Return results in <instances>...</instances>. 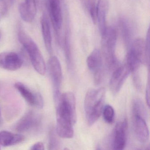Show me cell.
<instances>
[{
	"mask_svg": "<svg viewBox=\"0 0 150 150\" xmlns=\"http://www.w3.org/2000/svg\"><path fill=\"white\" fill-rule=\"evenodd\" d=\"M106 90L104 88L91 89L86 94L84 108L88 125L92 126L100 116L104 108Z\"/></svg>",
	"mask_w": 150,
	"mask_h": 150,
	"instance_id": "obj_1",
	"label": "cell"
},
{
	"mask_svg": "<svg viewBox=\"0 0 150 150\" xmlns=\"http://www.w3.org/2000/svg\"><path fill=\"white\" fill-rule=\"evenodd\" d=\"M56 105L57 135L63 138H71L74 134L73 125L76 122V114L62 101Z\"/></svg>",
	"mask_w": 150,
	"mask_h": 150,
	"instance_id": "obj_2",
	"label": "cell"
},
{
	"mask_svg": "<svg viewBox=\"0 0 150 150\" xmlns=\"http://www.w3.org/2000/svg\"><path fill=\"white\" fill-rule=\"evenodd\" d=\"M18 37L19 42L28 54L34 69L41 75H44L46 72V64L36 43L22 28L19 29Z\"/></svg>",
	"mask_w": 150,
	"mask_h": 150,
	"instance_id": "obj_3",
	"label": "cell"
},
{
	"mask_svg": "<svg viewBox=\"0 0 150 150\" xmlns=\"http://www.w3.org/2000/svg\"><path fill=\"white\" fill-rule=\"evenodd\" d=\"M102 38L103 56L107 66L109 69H113L117 64V60L115 54L116 31L112 28H107L104 33L102 35Z\"/></svg>",
	"mask_w": 150,
	"mask_h": 150,
	"instance_id": "obj_4",
	"label": "cell"
},
{
	"mask_svg": "<svg viewBox=\"0 0 150 150\" xmlns=\"http://www.w3.org/2000/svg\"><path fill=\"white\" fill-rule=\"evenodd\" d=\"M48 72L51 80L54 90V98L60 95V88L62 81L61 65L57 57L52 56L47 63Z\"/></svg>",
	"mask_w": 150,
	"mask_h": 150,
	"instance_id": "obj_5",
	"label": "cell"
},
{
	"mask_svg": "<svg viewBox=\"0 0 150 150\" xmlns=\"http://www.w3.org/2000/svg\"><path fill=\"white\" fill-rule=\"evenodd\" d=\"M88 68L93 72L96 85L100 84L103 77L102 57L100 50L95 49L90 53L87 59Z\"/></svg>",
	"mask_w": 150,
	"mask_h": 150,
	"instance_id": "obj_6",
	"label": "cell"
},
{
	"mask_svg": "<svg viewBox=\"0 0 150 150\" xmlns=\"http://www.w3.org/2000/svg\"><path fill=\"white\" fill-rule=\"evenodd\" d=\"M40 117L35 112L30 111L23 116L15 125L16 131L19 132H25L36 129L40 125Z\"/></svg>",
	"mask_w": 150,
	"mask_h": 150,
	"instance_id": "obj_7",
	"label": "cell"
},
{
	"mask_svg": "<svg viewBox=\"0 0 150 150\" xmlns=\"http://www.w3.org/2000/svg\"><path fill=\"white\" fill-rule=\"evenodd\" d=\"M14 87L30 105L35 106L39 109L42 108L44 101L41 94L33 92L21 82L16 83Z\"/></svg>",
	"mask_w": 150,
	"mask_h": 150,
	"instance_id": "obj_8",
	"label": "cell"
},
{
	"mask_svg": "<svg viewBox=\"0 0 150 150\" xmlns=\"http://www.w3.org/2000/svg\"><path fill=\"white\" fill-rule=\"evenodd\" d=\"M23 62L21 57L15 52L0 53V67L5 70L15 71L20 69Z\"/></svg>",
	"mask_w": 150,
	"mask_h": 150,
	"instance_id": "obj_9",
	"label": "cell"
},
{
	"mask_svg": "<svg viewBox=\"0 0 150 150\" xmlns=\"http://www.w3.org/2000/svg\"><path fill=\"white\" fill-rule=\"evenodd\" d=\"M130 73V71L126 64L115 69L110 82V88L114 93H117L120 90Z\"/></svg>",
	"mask_w": 150,
	"mask_h": 150,
	"instance_id": "obj_10",
	"label": "cell"
},
{
	"mask_svg": "<svg viewBox=\"0 0 150 150\" xmlns=\"http://www.w3.org/2000/svg\"><path fill=\"white\" fill-rule=\"evenodd\" d=\"M127 121L126 119L117 122L115 126L113 138V147L114 150L124 149L126 144Z\"/></svg>",
	"mask_w": 150,
	"mask_h": 150,
	"instance_id": "obj_11",
	"label": "cell"
},
{
	"mask_svg": "<svg viewBox=\"0 0 150 150\" xmlns=\"http://www.w3.org/2000/svg\"><path fill=\"white\" fill-rule=\"evenodd\" d=\"M132 120L133 129L137 138L141 143H146L149 139V132L145 119L139 115H133Z\"/></svg>",
	"mask_w": 150,
	"mask_h": 150,
	"instance_id": "obj_12",
	"label": "cell"
},
{
	"mask_svg": "<svg viewBox=\"0 0 150 150\" xmlns=\"http://www.w3.org/2000/svg\"><path fill=\"white\" fill-rule=\"evenodd\" d=\"M19 10L21 17L24 21L32 22L36 14V0H25V2L20 4Z\"/></svg>",
	"mask_w": 150,
	"mask_h": 150,
	"instance_id": "obj_13",
	"label": "cell"
},
{
	"mask_svg": "<svg viewBox=\"0 0 150 150\" xmlns=\"http://www.w3.org/2000/svg\"><path fill=\"white\" fill-rule=\"evenodd\" d=\"M51 19L54 28L57 31L62 26V15L60 0H49Z\"/></svg>",
	"mask_w": 150,
	"mask_h": 150,
	"instance_id": "obj_14",
	"label": "cell"
},
{
	"mask_svg": "<svg viewBox=\"0 0 150 150\" xmlns=\"http://www.w3.org/2000/svg\"><path fill=\"white\" fill-rule=\"evenodd\" d=\"M25 137L22 134L7 131L0 132V145L4 146L14 145L23 142Z\"/></svg>",
	"mask_w": 150,
	"mask_h": 150,
	"instance_id": "obj_15",
	"label": "cell"
},
{
	"mask_svg": "<svg viewBox=\"0 0 150 150\" xmlns=\"http://www.w3.org/2000/svg\"><path fill=\"white\" fill-rule=\"evenodd\" d=\"M42 33L45 48L50 54L52 52V38L50 23L46 16L43 15L40 19Z\"/></svg>",
	"mask_w": 150,
	"mask_h": 150,
	"instance_id": "obj_16",
	"label": "cell"
},
{
	"mask_svg": "<svg viewBox=\"0 0 150 150\" xmlns=\"http://www.w3.org/2000/svg\"><path fill=\"white\" fill-rule=\"evenodd\" d=\"M98 19L97 22L99 23V28L101 35L106 30V9L105 3L102 0L99 1L98 4Z\"/></svg>",
	"mask_w": 150,
	"mask_h": 150,
	"instance_id": "obj_17",
	"label": "cell"
},
{
	"mask_svg": "<svg viewBox=\"0 0 150 150\" xmlns=\"http://www.w3.org/2000/svg\"><path fill=\"white\" fill-rule=\"evenodd\" d=\"M132 113L133 115H137L145 118L146 111L144 104L139 100H136L132 104Z\"/></svg>",
	"mask_w": 150,
	"mask_h": 150,
	"instance_id": "obj_18",
	"label": "cell"
},
{
	"mask_svg": "<svg viewBox=\"0 0 150 150\" xmlns=\"http://www.w3.org/2000/svg\"><path fill=\"white\" fill-rule=\"evenodd\" d=\"M57 133L54 129L52 128L49 135V149L57 150L59 146V141L57 137Z\"/></svg>",
	"mask_w": 150,
	"mask_h": 150,
	"instance_id": "obj_19",
	"label": "cell"
},
{
	"mask_svg": "<svg viewBox=\"0 0 150 150\" xmlns=\"http://www.w3.org/2000/svg\"><path fill=\"white\" fill-rule=\"evenodd\" d=\"M102 112L104 121L108 123H112L115 118V111L113 107L106 105L104 106Z\"/></svg>",
	"mask_w": 150,
	"mask_h": 150,
	"instance_id": "obj_20",
	"label": "cell"
},
{
	"mask_svg": "<svg viewBox=\"0 0 150 150\" xmlns=\"http://www.w3.org/2000/svg\"><path fill=\"white\" fill-rule=\"evenodd\" d=\"M8 10V5L7 0H0V21L5 17Z\"/></svg>",
	"mask_w": 150,
	"mask_h": 150,
	"instance_id": "obj_21",
	"label": "cell"
},
{
	"mask_svg": "<svg viewBox=\"0 0 150 150\" xmlns=\"http://www.w3.org/2000/svg\"><path fill=\"white\" fill-rule=\"evenodd\" d=\"M90 13L93 22L95 24H96L98 19V5H93L90 8Z\"/></svg>",
	"mask_w": 150,
	"mask_h": 150,
	"instance_id": "obj_22",
	"label": "cell"
},
{
	"mask_svg": "<svg viewBox=\"0 0 150 150\" xmlns=\"http://www.w3.org/2000/svg\"><path fill=\"white\" fill-rule=\"evenodd\" d=\"M45 146L42 142H38L35 143L30 147L31 150H44Z\"/></svg>",
	"mask_w": 150,
	"mask_h": 150,
	"instance_id": "obj_23",
	"label": "cell"
},
{
	"mask_svg": "<svg viewBox=\"0 0 150 150\" xmlns=\"http://www.w3.org/2000/svg\"><path fill=\"white\" fill-rule=\"evenodd\" d=\"M146 103L148 107L150 105V86L149 82H148V85L146 87Z\"/></svg>",
	"mask_w": 150,
	"mask_h": 150,
	"instance_id": "obj_24",
	"label": "cell"
},
{
	"mask_svg": "<svg viewBox=\"0 0 150 150\" xmlns=\"http://www.w3.org/2000/svg\"><path fill=\"white\" fill-rule=\"evenodd\" d=\"M1 110L0 108V123H1Z\"/></svg>",
	"mask_w": 150,
	"mask_h": 150,
	"instance_id": "obj_25",
	"label": "cell"
},
{
	"mask_svg": "<svg viewBox=\"0 0 150 150\" xmlns=\"http://www.w3.org/2000/svg\"><path fill=\"white\" fill-rule=\"evenodd\" d=\"M1 33L0 32V38H1Z\"/></svg>",
	"mask_w": 150,
	"mask_h": 150,
	"instance_id": "obj_26",
	"label": "cell"
},
{
	"mask_svg": "<svg viewBox=\"0 0 150 150\" xmlns=\"http://www.w3.org/2000/svg\"><path fill=\"white\" fill-rule=\"evenodd\" d=\"M0 146H1V145H0ZM0 149H1V147H0Z\"/></svg>",
	"mask_w": 150,
	"mask_h": 150,
	"instance_id": "obj_27",
	"label": "cell"
}]
</instances>
